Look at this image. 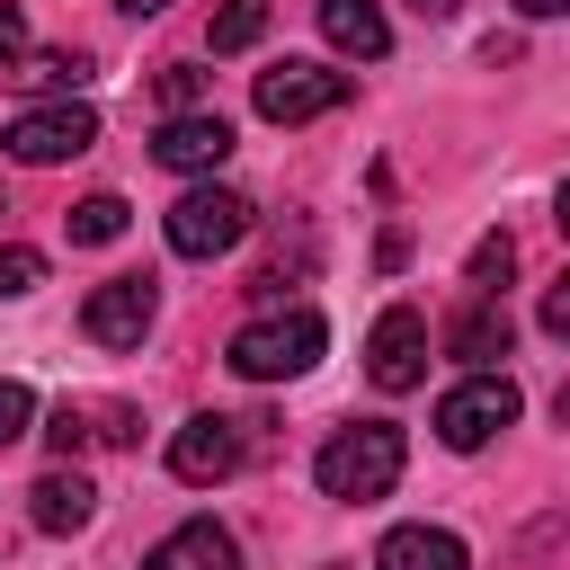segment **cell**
<instances>
[{"mask_svg":"<svg viewBox=\"0 0 570 570\" xmlns=\"http://www.w3.org/2000/svg\"><path fill=\"white\" fill-rule=\"evenodd\" d=\"M365 374H374V392H419V383H428V321H419L410 303L374 312V330H365Z\"/></svg>","mask_w":570,"mask_h":570,"instance_id":"obj_7","label":"cell"},{"mask_svg":"<svg viewBox=\"0 0 570 570\" xmlns=\"http://www.w3.org/2000/svg\"><path fill=\"white\" fill-rule=\"evenodd\" d=\"M27 419H36V392L0 374V445H18V436H27Z\"/></svg>","mask_w":570,"mask_h":570,"instance_id":"obj_22","label":"cell"},{"mask_svg":"<svg viewBox=\"0 0 570 570\" xmlns=\"http://www.w3.org/2000/svg\"><path fill=\"white\" fill-rule=\"evenodd\" d=\"M27 80H36V89H53V98H71V89L89 80V53H71V45H53V53H36V62H27Z\"/></svg>","mask_w":570,"mask_h":570,"instance_id":"obj_19","label":"cell"},{"mask_svg":"<svg viewBox=\"0 0 570 570\" xmlns=\"http://www.w3.org/2000/svg\"><path fill=\"white\" fill-rule=\"evenodd\" d=\"M116 9H125V18H160L169 0H116Z\"/></svg>","mask_w":570,"mask_h":570,"instance_id":"obj_26","label":"cell"},{"mask_svg":"<svg viewBox=\"0 0 570 570\" xmlns=\"http://www.w3.org/2000/svg\"><path fill=\"white\" fill-rule=\"evenodd\" d=\"M27 517H36L45 534H80V525L98 517V490H89V472H80V463H53V472L27 490Z\"/></svg>","mask_w":570,"mask_h":570,"instance_id":"obj_14","label":"cell"},{"mask_svg":"<svg viewBox=\"0 0 570 570\" xmlns=\"http://www.w3.org/2000/svg\"><path fill=\"white\" fill-rule=\"evenodd\" d=\"M321 347H330L321 312H258V321L232 330V374H249V383H285V374H312Z\"/></svg>","mask_w":570,"mask_h":570,"instance_id":"obj_2","label":"cell"},{"mask_svg":"<svg viewBox=\"0 0 570 570\" xmlns=\"http://www.w3.org/2000/svg\"><path fill=\"white\" fill-rule=\"evenodd\" d=\"M258 36H267V0H223V9H214V27H205V45H214V53H249Z\"/></svg>","mask_w":570,"mask_h":570,"instance_id":"obj_18","label":"cell"},{"mask_svg":"<svg viewBox=\"0 0 570 570\" xmlns=\"http://www.w3.org/2000/svg\"><path fill=\"white\" fill-rule=\"evenodd\" d=\"M36 285H45V249L9 240V249H0V294H36Z\"/></svg>","mask_w":570,"mask_h":570,"instance_id":"obj_21","label":"cell"},{"mask_svg":"<svg viewBox=\"0 0 570 570\" xmlns=\"http://www.w3.org/2000/svg\"><path fill=\"white\" fill-rule=\"evenodd\" d=\"M142 570H240V543H232L214 517H187V525H169V534L142 552Z\"/></svg>","mask_w":570,"mask_h":570,"instance_id":"obj_12","label":"cell"},{"mask_svg":"<svg viewBox=\"0 0 570 570\" xmlns=\"http://www.w3.org/2000/svg\"><path fill=\"white\" fill-rule=\"evenodd\" d=\"M45 445H53L62 463H71L80 445H134V410H125V401H53Z\"/></svg>","mask_w":570,"mask_h":570,"instance_id":"obj_11","label":"cell"},{"mask_svg":"<svg viewBox=\"0 0 570 570\" xmlns=\"http://www.w3.org/2000/svg\"><path fill=\"white\" fill-rule=\"evenodd\" d=\"M240 419H223V410H205V419H187L178 436H169V472L187 481V490H205V481H232L240 472Z\"/></svg>","mask_w":570,"mask_h":570,"instance_id":"obj_9","label":"cell"},{"mask_svg":"<svg viewBox=\"0 0 570 570\" xmlns=\"http://www.w3.org/2000/svg\"><path fill=\"white\" fill-rule=\"evenodd\" d=\"M499 428H517V383H508V374H472V383H454V392L436 401V436H445L454 454H481Z\"/></svg>","mask_w":570,"mask_h":570,"instance_id":"obj_4","label":"cell"},{"mask_svg":"<svg viewBox=\"0 0 570 570\" xmlns=\"http://www.w3.org/2000/svg\"><path fill=\"white\" fill-rule=\"evenodd\" d=\"M0 142H9V160L53 169V160H71V151H89V142H98V116H89L80 98H53V107H27Z\"/></svg>","mask_w":570,"mask_h":570,"instance_id":"obj_6","label":"cell"},{"mask_svg":"<svg viewBox=\"0 0 570 570\" xmlns=\"http://www.w3.org/2000/svg\"><path fill=\"white\" fill-rule=\"evenodd\" d=\"M508 276H517V240H508V232H490V240H472V285H481V294H499Z\"/></svg>","mask_w":570,"mask_h":570,"instance_id":"obj_20","label":"cell"},{"mask_svg":"<svg viewBox=\"0 0 570 570\" xmlns=\"http://www.w3.org/2000/svg\"><path fill=\"white\" fill-rule=\"evenodd\" d=\"M410 9H419V18H454V0H410Z\"/></svg>","mask_w":570,"mask_h":570,"instance_id":"obj_28","label":"cell"},{"mask_svg":"<svg viewBox=\"0 0 570 570\" xmlns=\"http://www.w3.org/2000/svg\"><path fill=\"white\" fill-rule=\"evenodd\" d=\"M169 249L178 258H223V249H240V232H249V196H232V187H187L178 205H169Z\"/></svg>","mask_w":570,"mask_h":570,"instance_id":"obj_3","label":"cell"},{"mask_svg":"<svg viewBox=\"0 0 570 570\" xmlns=\"http://www.w3.org/2000/svg\"><path fill=\"white\" fill-rule=\"evenodd\" d=\"M321 36H330L338 53H356V62H374V53L392 45V18H383L374 0H321Z\"/></svg>","mask_w":570,"mask_h":570,"instance_id":"obj_16","label":"cell"},{"mask_svg":"<svg viewBox=\"0 0 570 570\" xmlns=\"http://www.w3.org/2000/svg\"><path fill=\"white\" fill-rule=\"evenodd\" d=\"M401 463H410L401 428H392V419H356V428H338V436L312 454V481H321L330 499L365 508V499H383V490L401 481Z\"/></svg>","mask_w":570,"mask_h":570,"instance_id":"obj_1","label":"cell"},{"mask_svg":"<svg viewBox=\"0 0 570 570\" xmlns=\"http://www.w3.org/2000/svg\"><path fill=\"white\" fill-rule=\"evenodd\" d=\"M62 223H71V240H80V249H107V240H125V196H107V187H98V196H80Z\"/></svg>","mask_w":570,"mask_h":570,"instance_id":"obj_17","label":"cell"},{"mask_svg":"<svg viewBox=\"0 0 570 570\" xmlns=\"http://www.w3.org/2000/svg\"><path fill=\"white\" fill-rule=\"evenodd\" d=\"M543 330H552V338H570V276H561V285H543Z\"/></svg>","mask_w":570,"mask_h":570,"instance_id":"obj_25","label":"cell"},{"mask_svg":"<svg viewBox=\"0 0 570 570\" xmlns=\"http://www.w3.org/2000/svg\"><path fill=\"white\" fill-rule=\"evenodd\" d=\"M151 312H160L151 276H107V285H89V303H80V330H89L98 347H142Z\"/></svg>","mask_w":570,"mask_h":570,"instance_id":"obj_8","label":"cell"},{"mask_svg":"<svg viewBox=\"0 0 570 570\" xmlns=\"http://www.w3.org/2000/svg\"><path fill=\"white\" fill-rule=\"evenodd\" d=\"M508 338H517V321H508V303H499V294H472V303H463V321L445 330V356H463L472 374H490V365L508 356Z\"/></svg>","mask_w":570,"mask_h":570,"instance_id":"obj_13","label":"cell"},{"mask_svg":"<svg viewBox=\"0 0 570 570\" xmlns=\"http://www.w3.org/2000/svg\"><path fill=\"white\" fill-rule=\"evenodd\" d=\"M517 9H525V18H561L570 0H517Z\"/></svg>","mask_w":570,"mask_h":570,"instance_id":"obj_27","label":"cell"},{"mask_svg":"<svg viewBox=\"0 0 570 570\" xmlns=\"http://www.w3.org/2000/svg\"><path fill=\"white\" fill-rule=\"evenodd\" d=\"M18 62H27V9L0 0V71H18Z\"/></svg>","mask_w":570,"mask_h":570,"instance_id":"obj_24","label":"cell"},{"mask_svg":"<svg viewBox=\"0 0 570 570\" xmlns=\"http://www.w3.org/2000/svg\"><path fill=\"white\" fill-rule=\"evenodd\" d=\"M249 98H258L267 125H312V116H330L347 98V71H330V62H276V71H258Z\"/></svg>","mask_w":570,"mask_h":570,"instance_id":"obj_5","label":"cell"},{"mask_svg":"<svg viewBox=\"0 0 570 570\" xmlns=\"http://www.w3.org/2000/svg\"><path fill=\"white\" fill-rule=\"evenodd\" d=\"M160 98H169V116H187V107L205 98V71H196V62H169V71H160Z\"/></svg>","mask_w":570,"mask_h":570,"instance_id":"obj_23","label":"cell"},{"mask_svg":"<svg viewBox=\"0 0 570 570\" xmlns=\"http://www.w3.org/2000/svg\"><path fill=\"white\" fill-rule=\"evenodd\" d=\"M374 570H472V552H463L454 525H392Z\"/></svg>","mask_w":570,"mask_h":570,"instance_id":"obj_15","label":"cell"},{"mask_svg":"<svg viewBox=\"0 0 570 570\" xmlns=\"http://www.w3.org/2000/svg\"><path fill=\"white\" fill-rule=\"evenodd\" d=\"M151 160L178 169V178H205V169L232 160V125H223L214 107H187V116H169V125L151 134Z\"/></svg>","mask_w":570,"mask_h":570,"instance_id":"obj_10","label":"cell"}]
</instances>
